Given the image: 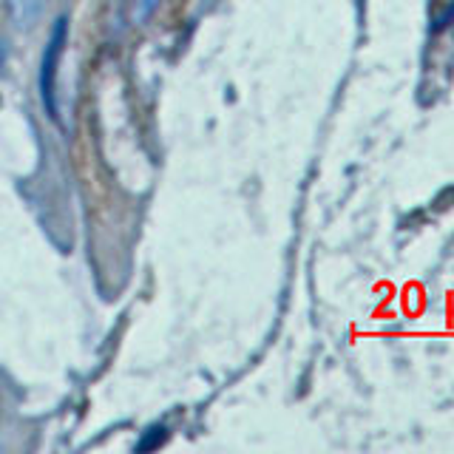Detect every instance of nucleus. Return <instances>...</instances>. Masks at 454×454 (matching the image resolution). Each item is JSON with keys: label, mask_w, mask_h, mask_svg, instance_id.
I'll list each match as a JSON object with an SVG mask.
<instances>
[{"label": "nucleus", "mask_w": 454, "mask_h": 454, "mask_svg": "<svg viewBox=\"0 0 454 454\" xmlns=\"http://www.w3.org/2000/svg\"><path fill=\"white\" fill-rule=\"evenodd\" d=\"M43 9H46V0H6V14L14 28L20 32H28L37 20Z\"/></svg>", "instance_id": "obj_2"}, {"label": "nucleus", "mask_w": 454, "mask_h": 454, "mask_svg": "<svg viewBox=\"0 0 454 454\" xmlns=\"http://www.w3.org/2000/svg\"><path fill=\"white\" fill-rule=\"evenodd\" d=\"M165 437L168 434H165L162 426H151V429L142 432L139 443H137V451H153V449H160L165 443Z\"/></svg>", "instance_id": "obj_3"}, {"label": "nucleus", "mask_w": 454, "mask_h": 454, "mask_svg": "<svg viewBox=\"0 0 454 454\" xmlns=\"http://www.w3.org/2000/svg\"><path fill=\"white\" fill-rule=\"evenodd\" d=\"M6 57H9V46H6V40L0 37V68L6 66Z\"/></svg>", "instance_id": "obj_5"}, {"label": "nucleus", "mask_w": 454, "mask_h": 454, "mask_svg": "<svg viewBox=\"0 0 454 454\" xmlns=\"http://www.w3.org/2000/svg\"><path fill=\"white\" fill-rule=\"evenodd\" d=\"M66 37H68V18H57L51 26V35L46 40V49L40 57V71H37V85L43 106H46L49 117L57 122L60 120V106H57V80H60V63L66 51Z\"/></svg>", "instance_id": "obj_1"}, {"label": "nucleus", "mask_w": 454, "mask_h": 454, "mask_svg": "<svg viewBox=\"0 0 454 454\" xmlns=\"http://www.w3.org/2000/svg\"><path fill=\"white\" fill-rule=\"evenodd\" d=\"M156 4H160V0H137V6H134V18H137V23L148 20L151 14H153V9H156Z\"/></svg>", "instance_id": "obj_4"}]
</instances>
